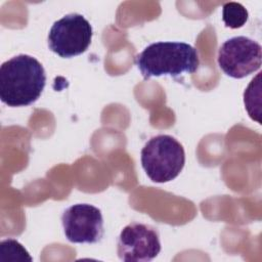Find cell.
Here are the masks:
<instances>
[{"label":"cell","instance_id":"6da1fadb","mask_svg":"<svg viewBox=\"0 0 262 262\" xmlns=\"http://www.w3.org/2000/svg\"><path fill=\"white\" fill-rule=\"evenodd\" d=\"M46 84L42 63L28 54H18L0 67V99L11 107L27 106L41 96Z\"/></svg>","mask_w":262,"mask_h":262},{"label":"cell","instance_id":"7a4b0ae2","mask_svg":"<svg viewBox=\"0 0 262 262\" xmlns=\"http://www.w3.org/2000/svg\"><path fill=\"white\" fill-rule=\"evenodd\" d=\"M135 64L144 80L152 77L193 74L200 66L198 50L188 43L160 41L146 46L135 56Z\"/></svg>","mask_w":262,"mask_h":262},{"label":"cell","instance_id":"3957f363","mask_svg":"<svg viewBox=\"0 0 262 262\" xmlns=\"http://www.w3.org/2000/svg\"><path fill=\"white\" fill-rule=\"evenodd\" d=\"M140 162L151 181L165 183L175 179L182 171L185 151L175 137L160 134L144 144L140 152Z\"/></svg>","mask_w":262,"mask_h":262},{"label":"cell","instance_id":"277c9868","mask_svg":"<svg viewBox=\"0 0 262 262\" xmlns=\"http://www.w3.org/2000/svg\"><path fill=\"white\" fill-rule=\"evenodd\" d=\"M93 30L80 13H70L53 23L48 33L49 49L63 58L84 53L91 44Z\"/></svg>","mask_w":262,"mask_h":262},{"label":"cell","instance_id":"5b68a950","mask_svg":"<svg viewBox=\"0 0 262 262\" xmlns=\"http://www.w3.org/2000/svg\"><path fill=\"white\" fill-rule=\"evenodd\" d=\"M217 62L227 76L234 79L245 78L261 68V45L245 36L229 38L219 47Z\"/></svg>","mask_w":262,"mask_h":262},{"label":"cell","instance_id":"8992f818","mask_svg":"<svg viewBox=\"0 0 262 262\" xmlns=\"http://www.w3.org/2000/svg\"><path fill=\"white\" fill-rule=\"evenodd\" d=\"M160 235L149 224L131 222L126 225L117 242V253L125 262H149L161 252Z\"/></svg>","mask_w":262,"mask_h":262},{"label":"cell","instance_id":"52a82bcc","mask_svg":"<svg viewBox=\"0 0 262 262\" xmlns=\"http://www.w3.org/2000/svg\"><path fill=\"white\" fill-rule=\"evenodd\" d=\"M63 232L69 242L96 244L104 234L101 211L90 204H75L61 216Z\"/></svg>","mask_w":262,"mask_h":262},{"label":"cell","instance_id":"ba28073f","mask_svg":"<svg viewBox=\"0 0 262 262\" xmlns=\"http://www.w3.org/2000/svg\"><path fill=\"white\" fill-rule=\"evenodd\" d=\"M248 10L237 2H227L222 8V20L226 28L239 29L248 20Z\"/></svg>","mask_w":262,"mask_h":262},{"label":"cell","instance_id":"9c48e42d","mask_svg":"<svg viewBox=\"0 0 262 262\" xmlns=\"http://www.w3.org/2000/svg\"><path fill=\"white\" fill-rule=\"evenodd\" d=\"M0 253L10 254L8 255V261H33L29 252L23 247V245L12 238L1 242Z\"/></svg>","mask_w":262,"mask_h":262}]
</instances>
